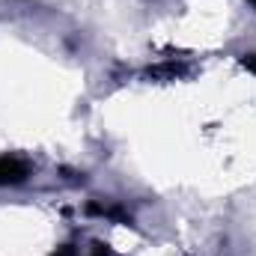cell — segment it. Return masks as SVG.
Here are the masks:
<instances>
[{"label": "cell", "mask_w": 256, "mask_h": 256, "mask_svg": "<svg viewBox=\"0 0 256 256\" xmlns=\"http://www.w3.org/2000/svg\"><path fill=\"white\" fill-rule=\"evenodd\" d=\"M24 176H27V164H24V161L9 158V155L0 158V185H15V182H21Z\"/></svg>", "instance_id": "1"}]
</instances>
